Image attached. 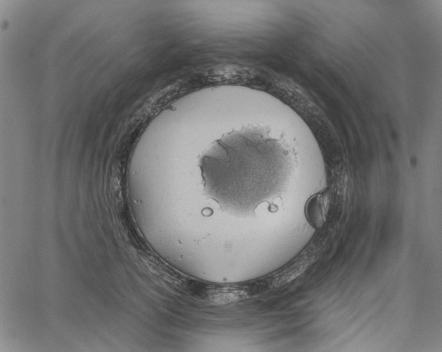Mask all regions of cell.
Returning <instances> with one entry per match:
<instances>
[{
  "label": "cell",
  "mask_w": 442,
  "mask_h": 352,
  "mask_svg": "<svg viewBox=\"0 0 442 352\" xmlns=\"http://www.w3.org/2000/svg\"><path fill=\"white\" fill-rule=\"evenodd\" d=\"M280 149L277 140L262 129L243 127L224 135L199 160L206 192L226 210L249 212L253 205V170Z\"/></svg>",
  "instance_id": "6da1fadb"
}]
</instances>
